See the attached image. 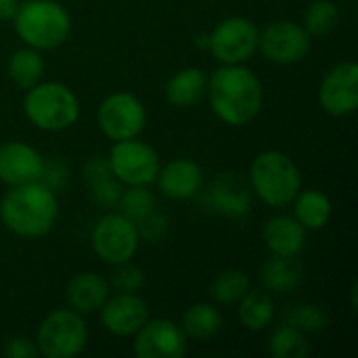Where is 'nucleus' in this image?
<instances>
[{"label": "nucleus", "instance_id": "19", "mask_svg": "<svg viewBox=\"0 0 358 358\" xmlns=\"http://www.w3.org/2000/svg\"><path fill=\"white\" fill-rule=\"evenodd\" d=\"M86 189L94 203L101 208H115L122 195V182L113 176L109 162L101 155L90 157L82 170Z\"/></svg>", "mask_w": 358, "mask_h": 358}, {"label": "nucleus", "instance_id": "36", "mask_svg": "<svg viewBox=\"0 0 358 358\" xmlns=\"http://www.w3.org/2000/svg\"><path fill=\"white\" fill-rule=\"evenodd\" d=\"M19 0H0V21L2 19H13L17 13Z\"/></svg>", "mask_w": 358, "mask_h": 358}, {"label": "nucleus", "instance_id": "17", "mask_svg": "<svg viewBox=\"0 0 358 358\" xmlns=\"http://www.w3.org/2000/svg\"><path fill=\"white\" fill-rule=\"evenodd\" d=\"M157 185L159 191L170 199H189L197 195V191L203 185V172L201 168L191 159H174L164 170L157 172Z\"/></svg>", "mask_w": 358, "mask_h": 358}, {"label": "nucleus", "instance_id": "26", "mask_svg": "<svg viewBox=\"0 0 358 358\" xmlns=\"http://www.w3.org/2000/svg\"><path fill=\"white\" fill-rule=\"evenodd\" d=\"M8 76L13 78V82L21 88H31L38 82H42L44 76V59L40 57V52L36 48H19L10 55L8 59Z\"/></svg>", "mask_w": 358, "mask_h": 358}, {"label": "nucleus", "instance_id": "21", "mask_svg": "<svg viewBox=\"0 0 358 358\" xmlns=\"http://www.w3.org/2000/svg\"><path fill=\"white\" fill-rule=\"evenodd\" d=\"M208 90V76L199 67H185L176 71L166 84V99L174 107L197 105Z\"/></svg>", "mask_w": 358, "mask_h": 358}, {"label": "nucleus", "instance_id": "10", "mask_svg": "<svg viewBox=\"0 0 358 358\" xmlns=\"http://www.w3.org/2000/svg\"><path fill=\"white\" fill-rule=\"evenodd\" d=\"M258 27L245 17H229L210 34V50L224 65H241L258 50Z\"/></svg>", "mask_w": 358, "mask_h": 358}, {"label": "nucleus", "instance_id": "2", "mask_svg": "<svg viewBox=\"0 0 358 358\" xmlns=\"http://www.w3.org/2000/svg\"><path fill=\"white\" fill-rule=\"evenodd\" d=\"M59 216L55 193L42 182H23L13 187L0 201V218L8 231L19 237L46 235Z\"/></svg>", "mask_w": 358, "mask_h": 358}, {"label": "nucleus", "instance_id": "8", "mask_svg": "<svg viewBox=\"0 0 358 358\" xmlns=\"http://www.w3.org/2000/svg\"><path fill=\"white\" fill-rule=\"evenodd\" d=\"M101 132L111 141H126L136 138L147 122L145 105L138 96L130 92H115L109 94L96 113Z\"/></svg>", "mask_w": 358, "mask_h": 358}, {"label": "nucleus", "instance_id": "25", "mask_svg": "<svg viewBox=\"0 0 358 358\" xmlns=\"http://www.w3.org/2000/svg\"><path fill=\"white\" fill-rule=\"evenodd\" d=\"M222 325H224V321H222V315L218 308H214L210 304H195L182 315L180 327L187 334V338L210 340L220 334Z\"/></svg>", "mask_w": 358, "mask_h": 358}, {"label": "nucleus", "instance_id": "18", "mask_svg": "<svg viewBox=\"0 0 358 358\" xmlns=\"http://www.w3.org/2000/svg\"><path fill=\"white\" fill-rule=\"evenodd\" d=\"M109 298V283L105 277L96 273H80L76 275L65 289V300L71 310L80 315L96 313Z\"/></svg>", "mask_w": 358, "mask_h": 358}, {"label": "nucleus", "instance_id": "7", "mask_svg": "<svg viewBox=\"0 0 358 358\" xmlns=\"http://www.w3.org/2000/svg\"><path fill=\"white\" fill-rule=\"evenodd\" d=\"M107 162L113 176L128 187L149 185L159 172V157L155 149L136 138L115 141Z\"/></svg>", "mask_w": 358, "mask_h": 358}, {"label": "nucleus", "instance_id": "28", "mask_svg": "<svg viewBox=\"0 0 358 358\" xmlns=\"http://www.w3.org/2000/svg\"><path fill=\"white\" fill-rule=\"evenodd\" d=\"M248 292H250V279L241 271H224V273H220L214 279L212 287H210L212 298L218 304H224V306L237 304Z\"/></svg>", "mask_w": 358, "mask_h": 358}, {"label": "nucleus", "instance_id": "31", "mask_svg": "<svg viewBox=\"0 0 358 358\" xmlns=\"http://www.w3.org/2000/svg\"><path fill=\"white\" fill-rule=\"evenodd\" d=\"M117 206L126 218H130L132 222H138L141 218H145L149 212L155 210V197L151 191L145 189V185H136L120 195Z\"/></svg>", "mask_w": 358, "mask_h": 358}, {"label": "nucleus", "instance_id": "1", "mask_svg": "<svg viewBox=\"0 0 358 358\" xmlns=\"http://www.w3.org/2000/svg\"><path fill=\"white\" fill-rule=\"evenodd\" d=\"M214 113L229 126L250 124L262 109L264 90L258 76L243 65H224L208 80Z\"/></svg>", "mask_w": 358, "mask_h": 358}, {"label": "nucleus", "instance_id": "12", "mask_svg": "<svg viewBox=\"0 0 358 358\" xmlns=\"http://www.w3.org/2000/svg\"><path fill=\"white\" fill-rule=\"evenodd\" d=\"M134 336V355L138 358H182L189 348L182 327L168 319L147 321Z\"/></svg>", "mask_w": 358, "mask_h": 358}, {"label": "nucleus", "instance_id": "3", "mask_svg": "<svg viewBox=\"0 0 358 358\" xmlns=\"http://www.w3.org/2000/svg\"><path fill=\"white\" fill-rule=\"evenodd\" d=\"M13 19L17 36L36 50H52L71 34V17L57 0H25Z\"/></svg>", "mask_w": 358, "mask_h": 358}, {"label": "nucleus", "instance_id": "16", "mask_svg": "<svg viewBox=\"0 0 358 358\" xmlns=\"http://www.w3.org/2000/svg\"><path fill=\"white\" fill-rule=\"evenodd\" d=\"M42 155L19 141H8L0 145V180L4 185L17 187L23 182H34L42 172Z\"/></svg>", "mask_w": 358, "mask_h": 358}, {"label": "nucleus", "instance_id": "5", "mask_svg": "<svg viewBox=\"0 0 358 358\" xmlns=\"http://www.w3.org/2000/svg\"><path fill=\"white\" fill-rule=\"evenodd\" d=\"M23 109L34 126L48 132L65 130L80 117V103L73 90L59 82H38L27 88Z\"/></svg>", "mask_w": 358, "mask_h": 358}, {"label": "nucleus", "instance_id": "29", "mask_svg": "<svg viewBox=\"0 0 358 358\" xmlns=\"http://www.w3.org/2000/svg\"><path fill=\"white\" fill-rule=\"evenodd\" d=\"M340 23V8L331 0H315L304 13V29L310 36H327Z\"/></svg>", "mask_w": 358, "mask_h": 358}, {"label": "nucleus", "instance_id": "33", "mask_svg": "<svg viewBox=\"0 0 358 358\" xmlns=\"http://www.w3.org/2000/svg\"><path fill=\"white\" fill-rule=\"evenodd\" d=\"M67 166L61 162V159H48V162H42V172H40V178L38 182H42L44 187H48L52 193H59L65 189L67 185Z\"/></svg>", "mask_w": 358, "mask_h": 358}, {"label": "nucleus", "instance_id": "20", "mask_svg": "<svg viewBox=\"0 0 358 358\" xmlns=\"http://www.w3.org/2000/svg\"><path fill=\"white\" fill-rule=\"evenodd\" d=\"M264 243L277 256H298L306 245V229L292 216H277L264 224Z\"/></svg>", "mask_w": 358, "mask_h": 358}, {"label": "nucleus", "instance_id": "15", "mask_svg": "<svg viewBox=\"0 0 358 358\" xmlns=\"http://www.w3.org/2000/svg\"><path fill=\"white\" fill-rule=\"evenodd\" d=\"M149 321V306L136 294H117L109 296L101 306L103 327L120 338L134 336Z\"/></svg>", "mask_w": 358, "mask_h": 358}, {"label": "nucleus", "instance_id": "6", "mask_svg": "<svg viewBox=\"0 0 358 358\" xmlns=\"http://www.w3.org/2000/svg\"><path fill=\"white\" fill-rule=\"evenodd\" d=\"M88 342V327L71 308L52 310L38 327V352L48 358L78 357Z\"/></svg>", "mask_w": 358, "mask_h": 358}, {"label": "nucleus", "instance_id": "34", "mask_svg": "<svg viewBox=\"0 0 358 358\" xmlns=\"http://www.w3.org/2000/svg\"><path fill=\"white\" fill-rule=\"evenodd\" d=\"M134 224H136L138 237H143L147 241H159L166 235V231H168V218L162 212H157V210L149 212L145 218H141Z\"/></svg>", "mask_w": 358, "mask_h": 358}, {"label": "nucleus", "instance_id": "9", "mask_svg": "<svg viewBox=\"0 0 358 358\" xmlns=\"http://www.w3.org/2000/svg\"><path fill=\"white\" fill-rule=\"evenodd\" d=\"M138 239L136 224L124 214L103 216L92 231V248L96 256L113 266L128 262L136 254Z\"/></svg>", "mask_w": 358, "mask_h": 358}, {"label": "nucleus", "instance_id": "32", "mask_svg": "<svg viewBox=\"0 0 358 358\" xmlns=\"http://www.w3.org/2000/svg\"><path fill=\"white\" fill-rule=\"evenodd\" d=\"M143 283H145L143 271L136 266H130L128 262L117 264V268L113 271V277H111V285L120 294H134L143 287Z\"/></svg>", "mask_w": 358, "mask_h": 358}, {"label": "nucleus", "instance_id": "4", "mask_svg": "<svg viewBox=\"0 0 358 358\" xmlns=\"http://www.w3.org/2000/svg\"><path fill=\"white\" fill-rule=\"evenodd\" d=\"M250 187L266 206L283 208L300 193L302 176L292 157L281 151H264L252 162Z\"/></svg>", "mask_w": 358, "mask_h": 358}, {"label": "nucleus", "instance_id": "13", "mask_svg": "<svg viewBox=\"0 0 358 358\" xmlns=\"http://www.w3.org/2000/svg\"><path fill=\"white\" fill-rule=\"evenodd\" d=\"M321 107L338 117L355 113L358 107V65L348 61L336 65L321 82Z\"/></svg>", "mask_w": 358, "mask_h": 358}, {"label": "nucleus", "instance_id": "11", "mask_svg": "<svg viewBox=\"0 0 358 358\" xmlns=\"http://www.w3.org/2000/svg\"><path fill=\"white\" fill-rule=\"evenodd\" d=\"M258 46L262 55L279 65H289L302 61L310 50V34L304 25L296 21H275L258 36Z\"/></svg>", "mask_w": 358, "mask_h": 358}, {"label": "nucleus", "instance_id": "23", "mask_svg": "<svg viewBox=\"0 0 358 358\" xmlns=\"http://www.w3.org/2000/svg\"><path fill=\"white\" fill-rule=\"evenodd\" d=\"M296 220L308 229V231H319L323 229L329 218H331V201L325 193L317 191V189H308L304 193H298L296 195Z\"/></svg>", "mask_w": 358, "mask_h": 358}, {"label": "nucleus", "instance_id": "14", "mask_svg": "<svg viewBox=\"0 0 358 358\" xmlns=\"http://www.w3.org/2000/svg\"><path fill=\"white\" fill-rule=\"evenodd\" d=\"M206 201L214 212L241 220L250 214L252 208V187L237 172H220L212 180Z\"/></svg>", "mask_w": 358, "mask_h": 358}, {"label": "nucleus", "instance_id": "35", "mask_svg": "<svg viewBox=\"0 0 358 358\" xmlns=\"http://www.w3.org/2000/svg\"><path fill=\"white\" fill-rule=\"evenodd\" d=\"M4 355L8 358H34L38 357V346H34L27 338H13L4 346Z\"/></svg>", "mask_w": 358, "mask_h": 358}, {"label": "nucleus", "instance_id": "27", "mask_svg": "<svg viewBox=\"0 0 358 358\" xmlns=\"http://www.w3.org/2000/svg\"><path fill=\"white\" fill-rule=\"evenodd\" d=\"M268 352L275 358H304L308 357L310 348L302 331L283 323L273 331L268 342Z\"/></svg>", "mask_w": 358, "mask_h": 358}, {"label": "nucleus", "instance_id": "30", "mask_svg": "<svg viewBox=\"0 0 358 358\" xmlns=\"http://www.w3.org/2000/svg\"><path fill=\"white\" fill-rule=\"evenodd\" d=\"M285 323L302 334H319L327 327V315L317 304H298L287 308Z\"/></svg>", "mask_w": 358, "mask_h": 358}, {"label": "nucleus", "instance_id": "24", "mask_svg": "<svg viewBox=\"0 0 358 358\" xmlns=\"http://www.w3.org/2000/svg\"><path fill=\"white\" fill-rule=\"evenodd\" d=\"M239 321L250 331H262L266 329L275 319V302L268 296V292H248L239 302Z\"/></svg>", "mask_w": 358, "mask_h": 358}, {"label": "nucleus", "instance_id": "22", "mask_svg": "<svg viewBox=\"0 0 358 358\" xmlns=\"http://www.w3.org/2000/svg\"><path fill=\"white\" fill-rule=\"evenodd\" d=\"M304 277L302 264L296 260V256H277L268 258L262 266V283L268 292L275 294H287L294 292Z\"/></svg>", "mask_w": 358, "mask_h": 358}]
</instances>
